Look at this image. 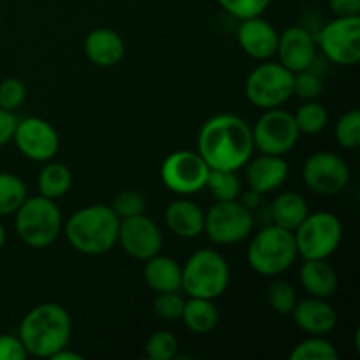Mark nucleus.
Returning <instances> with one entry per match:
<instances>
[{"label":"nucleus","instance_id":"nucleus-1","mask_svg":"<svg viewBox=\"0 0 360 360\" xmlns=\"http://www.w3.org/2000/svg\"><path fill=\"white\" fill-rule=\"evenodd\" d=\"M197 151L210 169L238 172L255 151L252 127L231 112L211 116L200 127Z\"/></svg>","mask_w":360,"mask_h":360},{"label":"nucleus","instance_id":"nucleus-2","mask_svg":"<svg viewBox=\"0 0 360 360\" xmlns=\"http://www.w3.org/2000/svg\"><path fill=\"white\" fill-rule=\"evenodd\" d=\"M28 357L51 359L69 345L72 336V320L69 311L56 302H42L23 316L18 329Z\"/></svg>","mask_w":360,"mask_h":360},{"label":"nucleus","instance_id":"nucleus-3","mask_svg":"<svg viewBox=\"0 0 360 360\" xmlns=\"http://www.w3.org/2000/svg\"><path fill=\"white\" fill-rule=\"evenodd\" d=\"M120 218L111 206L90 204L67 218L63 231L69 245L83 255L97 257L111 252L118 243Z\"/></svg>","mask_w":360,"mask_h":360},{"label":"nucleus","instance_id":"nucleus-4","mask_svg":"<svg viewBox=\"0 0 360 360\" xmlns=\"http://www.w3.org/2000/svg\"><path fill=\"white\" fill-rule=\"evenodd\" d=\"M299 257L294 232L271 224L252 238L246 252L250 267L260 276L274 278L294 266Z\"/></svg>","mask_w":360,"mask_h":360},{"label":"nucleus","instance_id":"nucleus-5","mask_svg":"<svg viewBox=\"0 0 360 360\" xmlns=\"http://www.w3.org/2000/svg\"><path fill=\"white\" fill-rule=\"evenodd\" d=\"M14 214L18 238L30 248H48L63 231L62 211L48 197H27Z\"/></svg>","mask_w":360,"mask_h":360},{"label":"nucleus","instance_id":"nucleus-6","mask_svg":"<svg viewBox=\"0 0 360 360\" xmlns=\"http://www.w3.org/2000/svg\"><path fill=\"white\" fill-rule=\"evenodd\" d=\"M231 281V269L220 252L200 248L193 252L181 266V290L188 297L218 299L225 294Z\"/></svg>","mask_w":360,"mask_h":360},{"label":"nucleus","instance_id":"nucleus-7","mask_svg":"<svg viewBox=\"0 0 360 360\" xmlns=\"http://www.w3.org/2000/svg\"><path fill=\"white\" fill-rule=\"evenodd\" d=\"M299 257L304 260L329 259L340 248L343 239V225L334 213L316 211L308 213L294 231Z\"/></svg>","mask_w":360,"mask_h":360},{"label":"nucleus","instance_id":"nucleus-8","mask_svg":"<svg viewBox=\"0 0 360 360\" xmlns=\"http://www.w3.org/2000/svg\"><path fill=\"white\" fill-rule=\"evenodd\" d=\"M245 94L262 111L281 108L294 97V72L285 69L280 62L266 60L248 74Z\"/></svg>","mask_w":360,"mask_h":360},{"label":"nucleus","instance_id":"nucleus-9","mask_svg":"<svg viewBox=\"0 0 360 360\" xmlns=\"http://www.w3.org/2000/svg\"><path fill=\"white\" fill-rule=\"evenodd\" d=\"M253 220L252 210L239 200H217L204 213V232L214 245H236L252 234Z\"/></svg>","mask_w":360,"mask_h":360},{"label":"nucleus","instance_id":"nucleus-10","mask_svg":"<svg viewBox=\"0 0 360 360\" xmlns=\"http://www.w3.org/2000/svg\"><path fill=\"white\" fill-rule=\"evenodd\" d=\"M255 150L266 155L285 157L297 144L299 132L294 115L287 109H266L252 127Z\"/></svg>","mask_w":360,"mask_h":360},{"label":"nucleus","instance_id":"nucleus-11","mask_svg":"<svg viewBox=\"0 0 360 360\" xmlns=\"http://www.w3.org/2000/svg\"><path fill=\"white\" fill-rule=\"evenodd\" d=\"M210 171L199 151L178 150L162 162L160 178L172 193L188 197L206 188Z\"/></svg>","mask_w":360,"mask_h":360},{"label":"nucleus","instance_id":"nucleus-12","mask_svg":"<svg viewBox=\"0 0 360 360\" xmlns=\"http://www.w3.org/2000/svg\"><path fill=\"white\" fill-rule=\"evenodd\" d=\"M320 51L336 65L350 67L360 60V16L334 18L316 35Z\"/></svg>","mask_w":360,"mask_h":360},{"label":"nucleus","instance_id":"nucleus-13","mask_svg":"<svg viewBox=\"0 0 360 360\" xmlns=\"http://www.w3.org/2000/svg\"><path fill=\"white\" fill-rule=\"evenodd\" d=\"M302 181L319 195H338L350 183V167L333 151H316L302 165Z\"/></svg>","mask_w":360,"mask_h":360},{"label":"nucleus","instance_id":"nucleus-14","mask_svg":"<svg viewBox=\"0 0 360 360\" xmlns=\"http://www.w3.org/2000/svg\"><path fill=\"white\" fill-rule=\"evenodd\" d=\"M13 141L18 151L34 162L53 160L60 148V137L55 127L39 116L18 120Z\"/></svg>","mask_w":360,"mask_h":360},{"label":"nucleus","instance_id":"nucleus-15","mask_svg":"<svg viewBox=\"0 0 360 360\" xmlns=\"http://www.w3.org/2000/svg\"><path fill=\"white\" fill-rule=\"evenodd\" d=\"M123 252L132 259L146 262L148 259L160 253L164 246V236L160 227L146 214H136L120 220L118 243Z\"/></svg>","mask_w":360,"mask_h":360},{"label":"nucleus","instance_id":"nucleus-16","mask_svg":"<svg viewBox=\"0 0 360 360\" xmlns=\"http://www.w3.org/2000/svg\"><path fill=\"white\" fill-rule=\"evenodd\" d=\"M316 55H319L316 39L308 28L299 27V25L288 27L278 37V48L274 56H278V62L290 72L295 74L311 69L316 62Z\"/></svg>","mask_w":360,"mask_h":360},{"label":"nucleus","instance_id":"nucleus-17","mask_svg":"<svg viewBox=\"0 0 360 360\" xmlns=\"http://www.w3.org/2000/svg\"><path fill=\"white\" fill-rule=\"evenodd\" d=\"M238 44L250 58L266 62L276 55L278 48V30L273 23L264 20L262 16L241 20L238 32Z\"/></svg>","mask_w":360,"mask_h":360},{"label":"nucleus","instance_id":"nucleus-18","mask_svg":"<svg viewBox=\"0 0 360 360\" xmlns=\"http://www.w3.org/2000/svg\"><path fill=\"white\" fill-rule=\"evenodd\" d=\"M290 315L294 316L295 326L308 336H327L338 326V313L327 299H297Z\"/></svg>","mask_w":360,"mask_h":360},{"label":"nucleus","instance_id":"nucleus-19","mask_svg":"<svg viewBox=\"0 0 360 360\" xmlns=\"http://www.w3.org/2000/svg\"><path fill=\"white\" fill-rule=\"evenodd\" d=\"M245 167L250 190L260 195L281 188L288 178L287 160L278 155L260 153V157L250 158Z\"/></svg>","mask_w":360,"mask_h":360},{"label":"nucleus","instance_id":"nucleus-20","mask_svg":"<svg viewBox=\"0 0 360 360\" xmlns=\"http://www.w3.org/2000/svg\"><path fill=\"white\" fill-rule=\"evenodd\" d=\"M164 220L169 231L181 239H195L204 234L202 207L186 197H179L165 207Z\"/></svg>","mask_w":360,"mask_h":360},{"label":"nucleus","instance_id":"nucleus-21","mask_svg":"<svg viewBox=\"0 0 360 360\" xmlns=\"http://www.w3.org/2000/svg\"><path fill=\"white\" fill-rule=\"evenodd\" d=\"M84 55L94 65L109 69L125 56V41L111 28H95L84 39Z\"/></svg>","mask_w":360,"mask_h":360},{"label":"nucleus","instance_id":"nucleus-22","mask_svg":"<svg viewBox=\"0 0 360 360\" xmlns=\"http://www.w3.org/2000/svg\"><path fill=\"white\" fill-rule=\"evenodd\" d=\"M299 280L309 297L329 299L338 290L336 269L327 262V259L304 260L299 271Z\"/></svg>","mask_w":360,"mask_h":360},{"label":"nucleus","instance_id":"nucleus-23","mask_svg":"<svg viewBox=\"0 0 360 360\" xmlns=\"http://www.w3.org/2000/svg\"><path fill=\"white\" fill-rule=\"evenodd\" d=\"M144 283L155 292H178L181 290V266L172 257L160 255L148 259L143 269Z\"/></svg>","mask_w":360,"mask_h":360},{"label":"nucleus","instance_id":"nucleus-24","mask_svg":"<svg viewBox=\"0 0 360 360\" xmlns=\"http://www.w3.org/2000/svg\"><path fill=\"white\" fill-rule=\"evenodd\" d=\"M309 213L308 200L297 192H281L271 204V220L274 225L294 232Z\"/></svg>","mask_w":360,"mask_h":360},{"label":"nucleus","instance_id":"nucleus-25","mask_svg":"<svg viewBox=\"0 0 360 360\" xmlns=\"http://www.w3.org/2000/svg\"><path fill=\"white\" fill-rule=\"evenodd\" d=\"M181 320L190 333L202 336L217 329L220 322V311L211 299L190 297L188 301H185Z\"/></svg>","mask_w":360,"mask_h":360},{"label":"nucleus","instance_id":"nucleus-26","mask_svg":"<svg viewBox=\"0 0 360 360\" xmlns=\"http://www.w3.org/2000/svg\"><path fill=\"white\" fill-rule=\"evenodd\" d=\"M70 186H72V172H70V169L65 164H60V162H46L37 178L39 195L56 200L65 195Z\"/></svg>","mask_w":360,"mask_h":360},{"label":"nucleus","instance_id":"nucleus-27","mask_svg":"<svg viewBox=\"0 0 360 360\" xmlns=\"http://www.w3.org/2000/svg\"><path fill=\"white\" fill-rule=\"evenodd\" d=\"M27 185L13 172H0V217H9L27 199Z\"/></svg>","mask_w":360,"mask_h":360},{"label":"nucleus","instance_id":"nucleus-28","mask_svg":"<svg viewBox=\"0 0 360 360\" xmlns=\"http://www.w3.org/2000/svg\"><path fill=\"white\" fill-rule=\"evenodd\" d=\"M295 123H297L299 132L304 136H316L323 132L329 123V112L326 105H322L316 101H304L294 112Z\"/></svg>","mask_w":360,"mask_h":360},{"label":"nucleus","instance_id":"nucleus-29","mask_svg":"<svg viewBox=\"0 0 360 360\" xmlns=\"http://www.w3.org/2000/svg\"><path fill=\"white\" fill-rule=\"evenodd\" d=\"M290 360H340V352L326 336H308L288 354Z\"/></svg>","mask_w":360,"mask_h":360},{"label":"nucleus","instance_id":"nucleus-30","mask_svg":"<svg viewBox=\"0 0 360 360\" xmlns=\"http://www.w3.org/2000/svg\"><path fill=\"white\" fill-rule=\"evenodd\" d=\"M206 188L210 190L214 200H238L243 192L241 179L238 178L236 171H218L211 169L207 176Z\"/></svg>","mask_w":360,"mask_h":360},{"label":"nucleus","instance_id":"nucleus-31","mask_svg":"<svg viewBox=\"0 0 360 360\" xmlns=\"http://www.w3.org/2000/svg\"><path fill=\"white\" fill-rule=\"evenodd\" d=\"M334 136L340 146L355 150L360 146V111L352 109L340 116L334 127Z\"/></svg>","mask_w":360,"mask_h":360},{"label":"nucleus","instance_id":"nucleus-32","mask_svg":"<svg viewBox=\"0 0 360 360\" xmlns=\"http://www.w3.org/2000/svg\"><path fill=\"white\" fill-rule=\"evenodd\" d=\"M267 302H269L271 309L276 311L278 315H290L295 302H297L295 288L288 281L274 280L267 290Z\"/></svg>","mask_w":360,"mask_h":360},{"label":"nucleus","instance_id":"nucleus-33","mask_svg":"<svg viewBox=\"0 0 360 360\" xmlns=\"http://www.w3.org/2000/svg\"><path fill=\"white\" fill-rule=\"evenodd\" d=\"M178 338L167 330H157L146 341V355L151 360H172L178 355Z\"/></svg>","mask_w":360,"mask_h":360},{"label":"nucleus","instance_id":"nucleus-34","mask_svg":"<svg viewBox=\"0 0 360 360\" xmlns=\"http://www.w3.org/2000/svg\"><path fill=\"white\" fill-rule=\"evenodd\" d=\"M221 9L231 14L236 20H248V18L262 16L273 0H217Z\"/></svg>","mask_w":360,"mask_h":360},{"label":"nucleus","instance_id":"nucleus-35","mask_svg":"<svg viewBox=\"0 0 360 360\" xmlns=\"http://www.w3.org/2000/svg\"><path fill=\"white\" fill-rule=\"evenodd\" d=\"M183 308H185V299L178 292H162V294H157L153 301L155 315L165 322H174L181 319Z\"/></svg>","mask_w":360,"mask_h":360},{"label":"nucleus","instance_id":"nucleus-36","mask_svg":"<svg viewBox=\"0 0 360 360\" xmlns=\"http://www.w3.org/2000/svg\"><path fill=\"white\" fill-rule=\"evenodd\" d=\"M323 91L322 77L311 69L294 74V95L301 101H316Z\"/></svg>","mask_w":360,"mask_h":360},{"label":"nucleus","instance_id":"nucleus-37","mask_svg":"<svg viewBox=\"0 0 360 360\" xmlns=\"http://www.w3.org/2000/svg\"><path fill=\"white\" fill-rule=\"evenodd\" d=\"M27 101V86L18 77H7L0 81V108L6 111H16Z\"/></svg>","mask_w":360,"mask_h":360},{"label":"nucleus","instance_id":"nucleus-38","mask_svg":"<svg viewBox=\"0 0 360 360\" xmlns=\"http://www.w3.org/2000/svg\"><path fill=\"white\" fill-rule=\"evenodd\" d=\"M111 207L112 211L118 214L120 220H123V218L143 214L144 211H146V199H144L139 192L125 190V192H120L118 195L112 199Z\"/></svg>","mask_w":360,"mask_h":360},{"label":"nucleus","instance_id":"nucleus-39","mask_svg":"<svg viewBox=\"0 0 360 360\" xmlns=\"http://www.w3.org/2000/svg\"><path fill=\"white\" fill-rule=\"evenodd\" d=\"M28 359L27 348L21 343L20 336L2 334L0 336V360H25Z\"/></svg>","mask_w":360,"mask_h":360},{"label":"nucleus","instance_id":"nucleus-40","mask_svg":"<svg viewBox=\"0 0 360 360\" xmlns=\"http://www.w3.org/2000/svg\"><path fill=\"white\" fill-rule=\"evenodd\" d=\"M18 118L13 111H6L0 108V146H6L13 141L14 129H16Z\"/></svg>","mask_w":360,"mask_h":360},{"label":"nucleus","instance_id":"nucleus-41","mask_svg":"<svg viewBox=\"0 0 360 360\" xmlns=\"http://www.w3.org/2000/svg\"><path fill=\"white\" fill-rule=\"evenodd\" d=\"M329 7L336 18L360 16V0H329Z\"/></svg>","mask_w":360,"mask_h":360},{"label":"nucleus","instance_id":"nucleus-42","mask_svg":"<svg viewBox=\"0 0 360 360\" xmlns=\"http://www.w3.org/2000/svg\"><path fill=\"white\" fill-rule=\"evenodd\" d=\"M260 193H257V192H253V190H250L248 193H245V195H239V202L241 204H245L246 207H248V210H253V207H257L259 206V202H260Z\"/></svg>","mask_w":360,"mask_h":360},{"label":"nucleus","instance_id":"nucleus-43","mask_svg":"<svg viewBox=\"0 0 360 360\" xmlns=\"http://www.w3.org/2000/svg\"><path fill=\"white\" fill-rule=\"evenodd\" d=\"M81 359H83V357H81V355L77 354V352L67 350V347L62 348V350L56 352V354L51 357V360H81Z\"/></svg>","mask_w":360,"mask_h":360},{"label":"nucleus","instance_id":"nucleus-44","mask_svg":"<svg viewBox=\"0 0 360 360\" xmlns=\"http://www.w3.org/2000/svg\"><path fill=\"white\" fill-rule=\"evenodd\" d=\"M4 245H6V229H4L2 221H0V250L4 248Z\"/></svg>","mask_w":360,"mask_h":360}]
</instances>
